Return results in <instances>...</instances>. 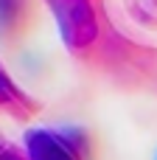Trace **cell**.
<instances>
[{"label": "cell", "mask_w": 157, "mask_h": 160, "mask_svg": "<svg viewBox=\"0 0 157 160\" xmlns=\"http://www.w3.org/2000/svg\"><path fill=\"white\" fill-rule=\"evenodd\" d=\"M48 3L59 22L62 39L70 48H87L96 39L98 22H96V11L90 0H48Z\"/></svg>", "instance_id": "obj_1"}, {"label": "cell", "mask_w": 157, "mask_h": 160, "mask_svg": "<svg viewBox=\"0 0 157 160\" xmlns=\"http://www.w3.org/2000/svg\"><path fill=\"white\" fill-rule=\"evenodd\" d=\"M28 160H81V138L59 129H34L25 138Z\"/></svg>", "instance_id": "obj_2"}, {"label": "cell", "mask_w": 157, "mask_h": 160, "mask_svg": "<svg viewBox=\"0 0 157 160\" xmlns=\"http://www.w3.org/2000/svg\"><path fill=\"white\" fill-rule=\"evenodd\" d=\"M28 101L25 96L17 90V84L8 79V73L0 68V107H11V110H22Z\"/></svg>", "instance_id": "obj_3"}, {"label": "cell", "mask_w": 157, "mask_h": 160, "mask_svg": "<svg viewBox=\"0 0 157 160\" xmlns=\"http://www.w3.org/2000/svg\"><path fill=\"white\" fill-rule=\"evenodd\" d=\"M20 14H22V0H0V34L14 31Z\"/></svg>", "instance_id": "obj_4"}, {"label": "cell", "mask_w": 157, "mask_h": 160, "mask_svg": "<svg viewBox=\"0 0 157 160\" xmlns=\"http://www.w3.org/2000/svg\"><path fill=\"white\" fill-rule=\"evenodd\" d=\"M0 160H22L17 152H11V149H6L3 143H0Z\"/></svg>", "instance_id": "obj_5"}]
</instances>
